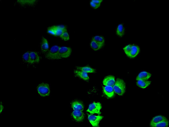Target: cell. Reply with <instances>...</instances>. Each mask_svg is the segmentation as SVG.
<instances>
[{
  "instance_id": "6",
  "label": "cell",
  "mask_w": 169,
  "mask_h": 127,
  "mask_svg": "<svg viewBox=\"0 0 169 127\" xmlns=\"http://www.w3.org/2000/svg\"><path fill=\"white\" fill-rule=\"evenodd\" d=\"M30 58L31 66H36L39 64L40 62L41 59L40 53L37 51H30Z\"/></svg>"
},
{
  "instance_id": "12",
  "label": "cell",
  "mask_w": 169,
  "mask_h": 127,
  "mask_svg": "<svg viewBox=\"0 0 169 127\" xmlns=\"http://www.w3.org/2000/svg\"><path fill=\"white\" fill-rule=\"evenodd\" d=\"M115 82V77L114 76L109 75L104 78L103 80V84L105 86L113 87Z\"/></svg>"
},
{
  "instance_id": "26",
  "label": "cell",
  "mask_w": 169,
  "mask_h": 127,
  "mask_svg": "<svg viewBox=\"0 0 169 127\" xmlns=\"http://www.w3.org/2000/svg\"><path fill=\"white\" fill-rule=\"evenodd\" d=\"M60 37L62 40L64 41H68L70 40V35L67 30L65 31Z\"/></svg>"
},
{
  "instance_id": "14",
  "label": "cell",
  "mask_w": 169,
  "mask_h": 127,
  "mask_svg": "<svg viewBox=\"0 0 169 127\" xmlns=\"http://www.w3.org/2000/svg\"><path fill=\"white\" fill-rule=\"evenodd\" d=\"M103 91L104 94L108 98H112L114 96V92L113 87L105 86L103 88Z\"/></svg>"
},
{
  "instance_id": "15",
  "label": "cell",
  "mask_w": 169,
  "mask_h": 127,
  "mask_svg": "<svg viewBox=\"0 0 169 127\" xmlns=\"http://www.w3.org/2000/svg\"><path fill=\"white\" fill-rule=\"evenodd\" d=\"M140 52V48L139 46L135 44H133L132 45V49L129 57L131 59L134 58L138 55Z\"/></svg>"
},
{
  "instance_id": "13",
  "label": "cell",
  "mask_w": 169,
  "mask_h": 127,
  "mask_svg": "<svg viewBox=\"0 0 169 127\" xmlns=\"http://www.w3.org/2000/svg\"><path fill=\"white\" fill-rule=\"evenodd\" d=\"M71 107L73 110L83 111L84 110V106L82 102L78 101H75L71 102Z\"/></svg>"
},
{
  "instance_id": "20",
  "label": "cell",
  "mask_w": 169,
  "mask_h": 127,
  "mask_svg": "<svg viewBox=\"0 0 169 127\" xmlns=\"http://www.w3.org/2000/svg\"><path fill=\"white\" fill-rule=\"evenodd\" d=\"M151 82L150 81H144L143 80H139L137 81V84L139 87L142 89H146L149 86Z\"/></svg>"
},
{
  "instance_id": "1",
  "label": "cell",
  "mask_w": 169,
  "mask_h": 127,
  "mask_svg": "<svg viewBox=\"0 0 169 127\" xmlns=\"http://www.w3.org/2000/svg\"><path fill=\"white\" fill-rule=\"evenodd\" d=\"M113 88L114 92L120 96L124 95L126 92V83L121 79H117Z\"/></svg>"
},
{
  "instance_id": "7",
  "label": "cell",
  "mask_w": 169,
  "mask_h": 127,
  "mask_svg": "<svg viewBox=\"0 0 169 127\" xmlns=\"http://www.w3.org/2000/svg\"><path fill=\"white\" fill-rule=\"evenodd\" d=\"M39 2V1L36 0H31V1L17 0L16 1L15 4L22 8H33L35 7Z\"/></svg>"
},
{
  "instance_id": "28",
  "label": "cell",
  "mask_w": 169,
  "mask_h": 127,
  "mask_svg": "<svg viewBox=\"0 0 169 127\" xmlns=\"http://www.w3.org/2000/svg\"><path fill=\"white\" fill-rule=\"evenodd\" d=\"M47 32L48 34L53 35H55V33L54 26L49 27L48 28L47 30Z\"/></svg>"
},
{
  "instance_id": "8",
  "label": "cell",
  "mask_w": 169,
  "mask_h": 127,
  "mask_svg": "<svg viewBox=\"0 0 169 127\" xmlns=\"http://www.w3.org/2000/svg\"><path fill=\"white\" fill-rule=\"evenodd\" d=\"M104 117L101 115H95L93 114H89L88 116L89 121L93 127L99 126L100 121L103 119Z\"/></svg>"
},
{
  "instance_id": "17",
  "label": "cell",
  "mask_w": 169,
  "mask_h": 127,
  "mask_svg": "<svg viewBox=\"0 0 169 127\" xmlns=\"http://www.w3.org/2000/svg\"><path fill=\"white\" fill-rule=\"evenodd\" d=\"M116 34L118 36L120 37H123L126 33V29L123 24H119L117 27Z\"/></svg>"
},
{
  "instance_id": "23",
  "label": "cell",
  "mask_w": 169,
  "mask_h": 127,
  "mask_svg": "<svg viewBox=\"0 0 169 127\" xmlns=\"http://www.w3.org/2000/svg\"><path fill=\"white\" fill-rule=\"evenodd\" d=\"M92 40L97 42V43L103 46L105 45V39L104 37L102 36V35H95L92 37Z\"/></svg>"
},
{
  "instance_id": "27",
  "label": "cell",
  "mask_w": 169,
  "mask_h": 127,
  "mask_svg": "<svg viewBox=\"0 0 169 127\" xmlns=\"http://www.w3.org/2000/svg\"><path fill=\"white\" fill-rule=\"evenodd\" d=\"M123 50L126 55L129 57L130 56V53L132 49V45L128 44V45L124 46L123 48Z\"/></svg>"
},
{
  "instance_id": "30",
  "label": "cell",
  "mask_w": 169,
  "mask_h": 127,
  "mask_svg": "<svg viewBox=\"0 0 169 127\" xmlns=\"http://www.w3.org/2000/svg\"><path fill=\"white\" fill-rule=\"evenodd\" d=\"M92 1L100 6L103 1V0H93Z\"/></svg>"
},
{
  "instance_id": "25",
  "label": "cell",
  "mask_w": 169,
  "mask_h": 127,
  "mask_svg": "<svg viewBox=\"0 0 169 127\" xmlns=\"http://www.w3.org/2000/svg\"><path fill=\"white\" fill-rule=\"evenodd\" d=\"M169 121L167 119L164 121L158 122V123L155 124L151 125V127H168L169 126Z\"/></svg>"
},
{
  "instance_id": "21",
  "label": "cell",
  "mask_w": 169,
  "mask_h": 127,
  "mask_svg": "<svg viewBox=\"0 0 169 127\" xmlns=\"http://www.w3.org/2000/svg\"><path fill=\"white\" fill-rule=\"evenodd\" d=\"M167 119V118L163 116L159 115L155 116L151 120L150 126L158 123V122Z\"/></svg>"
},
{
  "instance_id": "24",
  "label": "cell",
  "mask_w": 169,
  "mask_h": 127,
  "mask_svg": "<svg viewBox=\"0 0 169 127\" xmlns=\"http://www.w3.org/2000/svg\"><path fill=\"white\" fill-rule=\"evenodd\" d=\"M90 46L93 50L95 51L100 50L103 47L92 40L90 42Z\"/></svg>"
},
{
  "instance_id": "11",
  "label": "cell",
  "mask_w": 169,
  "mask_h": 127,
  "mask_svg": "<svg viewBox=\"0 0 169 127\" xmlns=\"http://www.w3.org/2000/svg\"><path fill=\"white\" fill-rule=\"evenodd\" d=\"M74 75L75 77L79 78L84 81L88 82L89 81V77L88 73L75 69L74 70Z\"/></svg>"
},
{
  "instance_id": "29",
  "label": "cell",
  "mask_w": 169,
  "mask_h": 127,
  "mask_svg": "<svg viewBox=\"0 0 169 127\" xmlns=\"http://www.w3.org/2000/svg\"><path fill=\"white\" fill-rule=\"evenodd\" d=\"M90 5L92 7L95 9H97L100 7V6L97 5V4L93 3L92 1H91L90 2Z\"/></svg>"
},
{
  "instance_id": "10",
  "label": "cell",
  "mask_w": 169,
  "mask_h": 127,
  "mask_svg": "<svg viewBox=\"0 0 169 127\" xmlns=\"http://www.w3.org/2000/svg\"><path fill=\"white\" fill-rule=\"evenodd\" d=\"M71 116L72 118L77 122H83L84 119V114L83 111L73 110Z\"/></svg>"
},
{
  "instance_id": "31",
  "label": "cell",
  "mask_w": 169,
  "mask_h": 127,
  "mask_svg": "<svg viewBox=\"0 0 169 127\" xmlns=\"http://www.w3.org/2000/svg\"><path fill=\"white\" fill-rule=\"evenodd\" d=\"M4 110V106L3 105V104L1 102V114L3 112Z\"/></svg>"
},
{
  "instance_id": "16",
  "label": "cell",
  "mask_w": 169,
  "mask_h": 127,
  "mask_svg": "<svg viewBox=\"0 0 169 127\" xmlns=\"http://www.w3.org/2000/svg\"><path fill=\"white\" fill-rule=\"evenodd\" d=\"M151 76H152V74L151 73L146 71H143L140 72L138 75L136 80L137 81L139 80L147 81L150 78Z\"/></svg>"
},
{
  "instance_id": "2",
  "label": "cell",
  "mask_w": 169,
  "mask_h": 127,
  "mask_svg": "<svg viewBox=\"0 0 169 127\" xmlns=\"http://www.w3.org/2000/svg\"><path fill=\"white\" fill-rule=\"evenodd\" d=\"M37 92L40 96L42 97L49 96L50 94V89L49 84L43 82L40 84L36 87Z\"/></svg>"
},
{
  "instance_id": "3",
  "label": "cell",
  "mask_w": 169,
  "mask_h": 127,
  "mask_svg": "<svg viewBox=\"0 0 169 127\" xmlns=\"http://www.w3.org/2000/svg\"><path fill=\"white\" fill-rule=\"evenodd\" d=\"M72 52V49L69 47H60L58 52L57 60L68 58L70 56Z\"/></svg>"
},
{
  "instance_id": "9",
  "label": "cell",
  "mask_w": 169,
  "mask_h": 127,
  "mask_svg": "<svg viewBox=\"0 0 169 127\" xmlns=\"http://www.w3.org/2000/svg\"><path fill=\"white\" fill-rule=\"evenodd\" d=\"M42 54L45 55L49 50V44L48 40L45 37L42 36L39 45Z\"/></svg>"
},
{
  "instance_id": "18",
  "label": "cell",
  "mask_w": 169,
  "mask_h": 127,
  "mask_svg": "<svg viewBox=\"0 0 169 127\" xmlns=\"http://www.w3.org/2000/svg\"><path fill=\"white\" fill-rule=\"evenodd\" d=\"M55 33V36H60L65 32L67 30L66 27L63 25H59L54 26Z\"/></svg>"
},
{
  "instance_id": "22",
  "label": "cell",
  "mask_w": 169,
  "mask_h": 127,
  "mask_svg": "<svg viewBox=\"0 0 169 127\" xmlns=\"http://www.w3.org/2000/svg\"><path fill=\"white\" fill-rule=\"evenodd\" d=\"M22 62L23 64L27 65L28 66H31L29 51L24 53L22 55Z\"/></svg>"
},
{
  "instance_id": "4",
  "label": "cell",
  "mask_w": 169,
  "mask_h": 127,
  "mask_svg": "<svg viewBox=\"0 0 169 127\" xmlns=\"http://www.w3.org/2000/svg\"><path fill=\"white\" fill-rule=\"evenodd\" d=\"M60 47L58 45H55L51 48L48 52L44 55V57L50 60H57L58 52Z\"/></svg>"
},
{
  "instance_id": "5",
  "label": "cell",
  "mask_w": 169,
  "mask_h": 127,
  "mask_svg": "<svg viewBox=\"0 0 169 127\" xmlns=\"http://www.w3.org/2000/svg\"><path fill=\"white\" fill-rule=\"evenodd\" d=\"M102 108V104L99 102H93L88 106L87 112L89 113L92 114H96L99 115L101 114V110Z\"/></svg>"
},
{
  "instance_id": "19",
  "label": "cell",
  "mask_w": 169,
  "mask_h": 127,
  "mask_svg": "<svg viewBox=\"0 0 169 127\" xmlns=\"http://www.w3.org/2000/svg\"><path fill=\"white\" fill-rule=\"evenodd\" d=\"M76 69L80 70L87 73H95L96 72V70L94 69L91 67L89 66H77L76 67Z\"/></svg>"
}]
</instances>
